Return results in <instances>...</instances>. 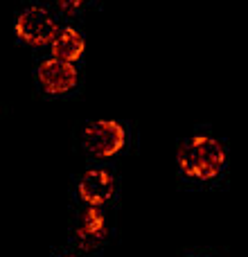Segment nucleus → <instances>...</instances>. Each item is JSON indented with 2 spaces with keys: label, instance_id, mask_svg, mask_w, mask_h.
<instances>
[{
  "label": "nucleus",
  "instance_id": "obj_1",
  "mask_svg": "<svg viewBox=\"0 0 248 257\" xmlns=\"http://www.w3.org/2000/svg\"><path fill=\"white\" fill-rule=\"evenodd\" d=\"M176 160L185 176L210 181L219 176L226 165V149L221 142L210 136H194L178 147Z\"/></svg>",
  "mask_w": 248,
  "mask_h": 257
},
{
  "label": "nucleus",
  "instance_id": "obj_2",
  "mask_svg": "<svg viewBox=\"0 0 248 257\" xmlns=\"http://www.w3.org/2000/svg\"><path fill=\"white\" fill-rule=\"evenodd\" d=\"M127 133L115 120H97L84 128V147L97 158H111L124 147Z\"/></svg>",
  "mask_w": 248,
  "mask_h": 257
},
{
  "label": "nucleus",
  "instance_id": "obj_3",
  "mask_svg": "<svg viewBox=\"0 0 248 257\" xmlns=\"http://www.w3.org/2000/svg\"><path fill=\"white\" fill-rule=\"evenodd\" d=\"M16 34L21 41H25L27 45H34V48L48 45L57 36V23L43 7H30L18 16Z\"/></svg>",
  "mask_w": 248,
  "mask_h": 257
},
{
  "label": "nucleus",
  "instance_id": "obj_4",
  "mask_svg": "<svg viewBox=\"0 0 248 257\" xmlns=\"http://www.w3.org/2000/svg\"><path fill=\"white\" fill-rule=\"evenodd\" d=\"M77 68L75 63H66L59 59H45L39 66V81L43 86L45 93L50 95H61L68 93L77 86Z\"/></svg>",
  "mask_w": 248,
  "mask_h": 257
},
{
  "label": "nucleus",
  "instance_id": "obj_5",
  "mask_svg": "<svg viewBox=\"0 0 248 257\" xmlns=\"http://www.w3.org/2000/svg\"><path fill=\"white\" fill-rule=\"evenodd\" d=\"M113 192H115V181L104 169H88L79 181V196L84 203H88V208H99L111 201Z\"/></svg>",
  "mask_w": 248,
  "mask_h": 257
},
{
  "label": "nucleus",
  "instance_id": "obj_6",
  "mask_svg": "<svg viewBox=\"0 0 248 257\" xmlns=\"http://www.w3.org/2000/svg\"><path fill=\"white\" fill-rule=\"evenodd\" d=\"M106 237V219L99 208H88L81 217V223L77 228V241L84 250H93Z\"/></svg>",
  "mask_w": 248,
  "mask_h": 257
},
{
  "label": "nucleus",
  "instance_id": "obj_7",
  "mask_svg": "<svg viewBox=\"0 0 248 257\" xmlns=\"http://www.w3.org/2000/svg\"><path fill=\"white\" fill-rule=\"evenodd\" d=\"M84 48H86L84 36L77 30H72V27H63L61 32H57V36L52 41V59L75 63L84 54Z\"/></svg>",
  "mask_w": 248,
  "mask_h": 257
},
{
  "label": "nucleus",
  "instance_id": "obj_8",
  "mask_svg": "<svg viewBox=\"0 0 248 257\" xmlns=\"http://www.w3.org/2000/svg\"><path fill=\"white\" fill-rule=\"evenodd\" d=\"M84 3L86 0H59V7H61V12H66V14H75Z\"/></svg>",
  "mask_w": 248,
  "mask_h": 257
},
{
  "label": "nucleus",
  "instance_id": "obj_9",
  "mask_svg": "<svg viewBox=\"0 0 248 257\" xmlns=\"http://www.w3.org/2000/svg\"><path fill=\"white\" fill-rule=\"evenodd\" d=\"M63 257H75V255H63Z\"/></svg>",
  "mask_w": 248,
  "mask_h": 257
}]
</instances>
